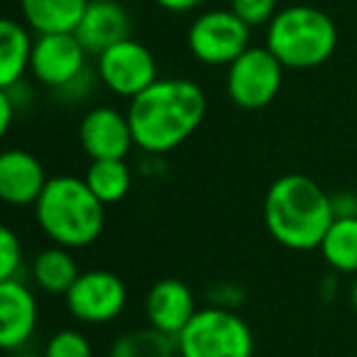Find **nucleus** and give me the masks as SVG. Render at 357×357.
<instances>
[{"label": "nucleus", "mask_w": 357, "mask_h": 357, "mask_svg": "<svg viewBox=\"0 0 357 357\" xmlns=\"http://www.w3.org/2000/svg\"><path fill=\"white\" fill-rule=\"evenodd\" d=\"M206 93L189 79H157L128 105L135 144L147 154L174 152L206 118Z\"/></svg>", "instance_id": "f257e3e1"}, {"label": "nucleus", "mask_w": 357, "mask_h": 357, "mask_svg": "<svg viewBox=\"0 0 357 357\" xmlns=\"http://www.w3.org/2000/svg\"><path fill=\"white\" fill-rule=\"evenodd\" d=\"M264 225L282 248L311 252L335 220L333 196L306 174H284L264 196Z\"/></svg>", "instance_id": "f03ea898"}, {"label": "nucleus", "mask_w": 357, "mask_h": 357, "mask_svg": "<svg viewBox=\"0 0 357 357\" xmlns=\"http://www.w3.org/2000/svg\"><path fill=\"white\" fill-rule=\"evenodd\" d=\"M35 218L54 245L81 250L93 245L105 228V204L91 191L86 178L52 176L35 204Z\"/></svg>", "instance_id": "7ed1b4c3"}, {"label": "nucleus", "mask_w": 357, "mask_h": 357, "mask_svg": "<svg viewBox=\"0 0 357 357\" xmlns=\"http://www.w3.org/2000/svg\"><path fill=\"white\" fill-rule=\"evenodd\" d=\"M337 47V27L328 13L311 6H291L274 15L267 27V50L284 69H316Z\"/></svg>", "instance_id": "20e7f679"}, {"label": "nucleus", "mask_w": 357, "mask_h": 357, "mask_svg": "<svg viewBox=\"0 0 357 357\" xmlns=\"http://www.w3.org/2000/svg\"><path fill=\"white\" fill-rule=\"evenodd\" d=\"M178 357H252L255 335L243 316L225 306L199 308L176 335Z\"/></svg>", "instance_id": "39448f33"}, {"label": "nucleus", "mask_w": 357, "mask_h": 357, "mask_svg": "<svg viewBox=\"0 0 357 357\" xmlns=\"http://www.w3.org/2000/svg\"><path fill=\"white\" fill-rule=\"evenodd\" d=\"M284 64L264 47H248L228 66L225 91L228 98L243 110H262L282 91Z\"/></svg>", "instance_id": "423d86ee"}, {"label": "nucleus", "mask_w": 357, "mask_h": 357, "mask_svg": "<svg viewBox=\"0 0 357 357\" xmlns=\"http://www.w3.org/2000/svg\"><path fill=\"white\" fill-rule=\"evenodd\" d=\"M250 30L233 10H208L189 27L186 45L208 66H230L250 47Z\"/></svg>", "instance_id": "0eeeda50"}, {"label": "nucleus", "mask_w": 357, "mask_h": 357, "mask_svg": "<svg viewBox=\"0 0 357 357\" xmlns=\"http://www.w3.org/2000/svg\"><path fill=\"white\" fill-rule=\"evenodd\" d=\"M128 306V287L115 272L89 269L81 272L66 294V308L81 323L103 326L120 316Z\"/></svg>", "instance_id": "6e6552de"}, {"label": "nucleus", "mask_w": 357, "mask_h": 357, "mask_svg": "<svg viewBox=\"0 0 357 357\" xmlns=\"http://www.w3.org/2000/svg\"><path fill=\"white\" fill-rule=\"evenodd\" d=\"M96 59H98L100 84L120 98L132 100L135 96L142 93L159 79L152 52L132 37L108 47Z\"/></svg>", "instance_id": "1a4fd4ad"}, {"label": "nucleus", "mask_w": 357, "mask_h": 357, "mask_svg": "<svg viewBox=\"0 0 357 357\" xmlns=\"http://www.w3.org/2000/svg\"><path fill=\"white\" fill-rule=\"evenodd\" d=\"M89 52L74 32H52L40 35L32 47L30 71L47 89L64 91L86 74Z\"/></svg>", "instance_id": "9d476101"}, {"label": "nucleus", "mask_w": 357, "mask_h": 357, "mask_svg": "<svg viewBox=\"0 0 357 357\" xmlns=\"http://www.w3.org/2000/svg\"><path fill=\"white\" fill-rule=\"evenodd\" d=\"M79 142L84 152L93 159H125L135 144L128 113L98 105L84 115L79 125Z\"/></svg>", "instance_id": "9b49d317"}, {"label": "nucleus", "mask_w": 357, "mask_h": 357, "mask_svg": "<svg viewBox=\"0 0 357 357\" xmlns=\"http://www.w3.org/2000/svg\"><path fill=\"white\" fill-rule=\"evenodd\" d=\"M37 298L20 279L0 282V347L22 350L37 328Z\"/></svg>", "instance_id": "f8f14e48"}, {"label": "nucleus", "mask_w": 357, "mask_h": 357, "mask_svg": "<svg viewBox=\"0 0 357 357\" xmlns=\"http://www.w3.org/2000/svg\"><path fill=\"white\" fill-rule=\"evenodd\" d=\"M196 296L181 279H159L152 284L144 298V316L157 331L176 337L196 316Z\"/></svg>", "instance_id": "ddd939ff"}, {"label": "nucleus", "mask_w": 357, "mask_h": 357, "mask_svg": "<svg viewBox=\"0 0 357 357\" xmlns=\"http://www.w3.org/2000/svg\"><path fill=\"white\" fill-rule=\"evenodd\" d=\"M50 184L42 162L25 149H8L0 157V199L8 206H35Z\"/></svg>", "instance_id": "4468645a"}, {"label": "nucleus", "mask_w": 357, "mask_h": 357, "mask_svg": "<svg viewBox=\"0 0 357 357\" xmlns=\"http://www.w3.org/2000/svg\"><path fill=\"white\" fill-rule=\"evenodd\" d=\"M130 30H132V22L123 6L113 0H91L74 35L79 37L89 54L98 56L108 47L128 40Z\"/></svg>", "instance_id": "2eb2a0df"}, {"label": "nucleus", "mask_w": 357, "mask_h": 357, "mask_svg": "<svg viewBox=\"0 0 357 357\" xmlns=\"http://www.w3.org/2000/svg\"><path fill=\"white\" fill-rule=\"evenodd\" d=\"M91 0H20L22 17L37 35L74 32Z\"/></svg>", "instance_id": "dca6fc26"}, {"label": "nucleus", "mask_w": 357, "mask_h": 357, "mask_svg": "<svg viewBox=\"0 0 357 357\" xmlns=\"http://www.w3.org/2000/svg\"><path fill=\"white\" fill-rule=\"evenodd\" d=\"M35 40L27 27L13 17L0 20V89L20 84L25 71H30Z\"/></svg>", "instance_id": "f3484780"}, {"label": "nucleus", "mask_w": 357, "mask_h": 357, "mask_svg": "<svg viewBox=\"0 0 357 357\" xmlns=\"http://www.w3.org/2000/svg\"><path fill=\"white\" fill-rule=\"evenodd\" d=\"M79 274V264H76L71 250L61 248V245L42 250L32 262V277H35L37 287L45 289L47 294H64L66 296Z\"/></svg>", "instance_id": "a211bd4d"}, {"label": "nucleus", "mask_w": 357, "mask_h": 357, "mask_svg": "<svg viewBox=\"0 0 357 357\" xmlns=\"http://www.w3.org/2000/svg\"><path fill=\"white\" fill-rule=\"evenodd\" d=\"M318 250L335 272L357 274V215L333 220Z\"/></svg>", "instance_id": "6ab92c4d"}, {"label": "nucleus", "mask_w": 357, "mask_h": 357, "mask_svg": "<svg viewBox=\"0 0 357 357\" xmlns=\"http://www.w3.org/2000/svg\"><path fill=\"white\" fill-rule=\"evenodd\" d=\"M84 178L105 206L123 201L132 189V172L125 159H93Z\"/></svg>", "instance_id": "aec40b11"}, {"label": "nucleus", "mask_w": 357, "mask_h": 357, "mask_svg": "<svg viewBox=\"0 0 357 357\" xmlns=\"http://www.w3.org/2000/svg\"><path fill=\"white\" fill-rule=\"evenodd\" d=\"M176 337L147 326L128 331L113 340L108 357H176Z\"/></svg>", "instance_id": "412c9836"}, {"label": "nucleus", "mask_w": 357, "mask_h": 357, "mask_svg": "<svg viewBox=\"0 0 357 357\" xmlns=\"http://www.w3.org/2000/svg\"><path fill=\"white\" fill-rule=\"evenodd\" d=\"M45 357H93V347L84 333L66 328V331H59L50 337L45 347Z\"/></svg>", "instance_id": "4be33fe9"}, {"label": "nucleus", "mask_w": 357, "mask_h": 357, "mask_svg": "<svg viewBox=\"0 0 357 357\" xmlns=\"http://www.w3.org/2000/svg\"><path fill=\"white\" fill-rule=\"evenodd\" d=\"M230 10L248 27L269 25L277 15V0H230Z\"/></svg>", "instance_id": "5701e85b"}, {"label": "nucleus", "mask_w": 357, "mask_h": 357, "mask_svg": "<svg viewBox=\"0 0 357 357\" xmlns=\"http://www.w3.org/2000/svg\"><path fill=\"white\" fill-rule=\"evenodd\" d=\"M22 267V245L20 238L10 228L0 230V282L17 279Z\"/></svg>", "instance_id": "b1692460"}, {"label": "nucleus", "mask_w": 357, "mask_h": 357, "mask_svg": "<svg viewBox=\"0 0 357 357\" xmlns=\"http://www.w3.org/2000/svg\"><path fill=\"white\" fill-rule=\"evenodd\" d=\"M333 211L335 218H345V215H357V196L345 191V194H333Z\"/></svg>", "instance_id": "393cba45"}, {"label": "nucleus", "mask_w": 357, "mask_h": 357, "mask_svg": "<svg viewBox=\"0 0 357 357\" xmlns=\"http://www.w3.org/2000/svg\"><path fill=\"white\" fill-rule=\"evenodd\" d=\"M13 110H15V100L6 89L0 91V132L6 135L13 125Z\"/></svg>", "instance_id": "a878e982"}, {"label": "nucleus", "mask_w": 357, "mask_h": 357, "mask_svg": "<svg viewBox=\"0 0 357 357\" xmlns=\"http://www.w3.org/2000/svg\"><path fill=\"white\" fill-rule=\"evenodd\" d=\"M154 3L169 13H189V10H194L196 6H201L204 0H154Z\"/></svg>", "instance_id": "bb28decb"}, {"label": "nucleus", "mask_w": 357, "mask_h": 357, "mask_svg": "<svg viewBox=\"0 0 357 357\" xmlns=\"http://www.w3.org/2000/svg\"><path fill=\"white\" fill-rule=\"evenodd\" d=\"M350 301H352V306H355V311H357V274H355V282H352V289H350Z\"/></svg>", "instance_id": "cd10ccee"}, {"label": "nucleus", "mask_w": 357, "mask_h": 357, "mask_svg": "<svg viewBox=\"0 0 357 357\" xmlns=\"http://www.w3.org/2000/svg\"><path fill=\"white\" fill-rule=\"evenodd\" d=\"M10 357H45V355H37V352H22V350H15V352H10Z\"/></svg>", "instance_id": "c85d7f7f"}]
</instances>
